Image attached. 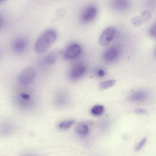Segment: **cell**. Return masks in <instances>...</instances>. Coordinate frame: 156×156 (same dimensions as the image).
Wrapping results in <instances>:
<instances>
[{"instance_id":"6da1fadb","label":"cell","mask_w":156,"mask_h":156,"mask_svg":"<svg viewBox=\"0 0 156 156\" xmlns=\"http://www.w3.org/2000/svg\"><path fill=\"white\" fill-rule=\"evenodd\" d=\"M57 34L53 30H49L43 33L37 40L34 44V49L38 54L45 51L55 41Z\"/></svg>"},{"instance_id":"7a4b0ae2","label":"cell","mask_w":156,"mask_h":156,"mask_svg":"<svg viewBox=\"0 0 156 156\" xmlns=\"http://www.w3.org/2000/svg\"><path fill=\"white\" fill-rule=\"evenodd\" d=\"M36 74L35 69L31 66L25 68L20 73L18 77L19 83L23 85L31 83L34 80Z\"/></svg>"},{"instance_id":"3957f363","label":"cell","mask_w":156,"mask_h":156,"mask_svg":"<svg viewBox=\"0 0 156 156\" xmlns=\"http://www.w3.org/2000/svg\"><path fill=\"white\" fill-rule=\"evenodd\" d=\"M97 13V9L96 6L89 5L82 10L80 15V20L83 23H88L94 19Z\"/></svg>"},{"instance_id":"277c9868","label":"cell","mask_w":156,"mask_h":156,"mask_svg":"<svg viewBox=\"0 0 156 156\" xmlns=\"http://www.w3.org/2000/svg\"><path fill=\"white\" fill-rule=\"evenodd\" d=\"M116 30L114 27H110L106 28L100 37L99 44L103 47L107 46L113 39Z\"/></svg>"},{"instance_id":"5b68a950","label":"cell","mask_w":156,"mask_h":156,"mask_svg":"<svg viewBox=\"0 0 156 156\" xmlns=\"http://www.w3.org/2000/svg\"><path fill=\"white\" fill-rule=\"evenodd\" d=\"M119 50L116 46H112L106 49L102 55L103 59L105 61L111 62L116 60L119 56Z\"/></svg>"},{"instance_id":"8992f818","label":"cell","mask_w":156,"mask_h":156,"mask_svg":"<svg viewBox=\"0 0 156 156\" xmlns=\"http://www.w3.org/2000/svg\"><path fill=\"white\" fill-rule=\"evenodd\" d=\"M86 67L82 63L75 64L71 69L69 73V76L73 79H77L81 77L84 73Z\"/></svg>"},{"instance_id":"52a82bcc","label":"cell","mask_w":156,"mask_h":156,"mask_svg":"<svg viewBox=\"0 0 156 156\" xmlns=\"http://www.w3.org/2000/svg\"><path fill=\"white\" fill-rule=\"evenodd\" d=\"M81 51V47L77 44H73L69 45L65 50L64 55L68 59H72L77 57Z\"/></svg>"},{"instance_id":"ba28073f","label":"cell","mask_w":156,"mask_h":156,"mask_svg":"<svg viewBox=\"0 0 156 156\" xmlns=\"http://www.w3.org/2000/svg\"><path fill=\"white\" fill-rule=\"evenodd\" d=\"M149 95L147 92L143 90L138 91L131 94L129 97L132 101L143 102L147 100Z\"/></svg>"},{"instance_id":"9c48e42d","label":"cell","mask_w":156,"mask_h":156,"mask_svg":"<svg viewBox=\"0 0 156 156\" xmlns=\"http://www.w3.org/2000/svg\"><path fill=\"white\" fill-rule=\"evenodd\" d=\"M26 40L23 37H18L13 41L12 47L15 51L20 53L23 52L27 47Z\"/></svg>"},{"instance_id":"30bf717a","label":"cell","mask_w":156,"mask_h":156,"mask_svg":"<svg viewBox=\"0 0 156 156\" xmlns=\"http://www.w3.org/2000/svg\"><path fill=\"white\" fill-rule=\"evenodd\" d=\"M62 51L59 49H55L49 52L46 56L45 61L48 64L54 63L62 54Z\"/></svg>"},{"instance_id":"8fae6325","label":"cell","mask_w":156,"mask_h":156,"mask_svg":"<svg viewBox=\"0 0 156 156\" xmlns=\"http://www.w3.org/2000/svg\"><path fill=\"white\" fill-rule=\"evenodd\" d=\"M76 133L81 136H87L89 132V128L87 125L83 122L77 124L75 128Z\"/></svg>"},{"instance_id":"7c38bea8","label":"cell","mask_w":156,"mask_h":156,"mask_svg":"<svg viewBox=\"0 0 156 156\" xmlns=\"http://www.w3.org/2000/svg\"><path fill=\"white\" fill-rule=\"evenodd\" d=\"M112 6L118 10H124L129 7V3L128 0H112Z\"/></svg>"},{"instance_id":"4fadbf2b","label":"cell","mask_w":156,"mask_h":156,"mask_svg":"<svg viewBox=\"0 0 156 156\" xmlns=\"http://www.w3.org/2000/svg\"><path fill=\"white\" fill-rule=\"evenodd\" d=\"M69 100L67 96L62 94L57 95L54 99L55 104L59 107L64 106L67 105Z\"/></svg>"},{"instance_id":"5bb4252c","label":"cell","mask_w":156,"mask_h":156,"mask_svg":"<svg viewBox=\"0 0 156 156\" xmlns=\"http://www.w3.org/2000/svg\"><path fill=\"white\" fill-rule=\"evenodd\" d=\"M116 82V80L114 79L103 81L99 84L98 88L100 90H103L113 86L115 84Z\"/></svg>"},{"instance_id":"9a60e30c","label":"cell","mask_w":156,"mask_h":156,"mask_svg":"<svg viewBox=\"0 0 156 156\" xmlns=\"http://www.w3.org/2000/svg\"><path fill=\"white\" fill-rule=\"evenodd\" d=\"M75 122L73 120H67L62 121L58 124V128L62 130H65L70 128Z\"/></svg>"},{"instance_id":"2e32d148","label":"cell","mask_w":156,"mask_h":156,"mask_svg":"<svg viewBox=\"0 0 156 156\" xmlns=\"http://www.w3.org/2000/svg\"><path fill=\"white\" fill-rule=\"evenodd\" d=\"M104 108L101 105H96L93 106L90 109L91 113L95 116L101 115L104 112Z\"/></svg>"},{"instance_id":"e0dca14e","label":"cell","mask_w":156,"mask_h":156,"mask_svg":"<svg viewBox=\"0 0 156 156\" xmlns=\"http://www.w3.org/2000/svg\"><path fill=\"white\" fill-rule=\"evenodd\" d=\"M13 127L10 123H6L0 127V134L4 135L8 134L12 131Z\"/></svg>"},{"instance_id":"ac0fdd59","label":"cell","mask_w":156,"mask_h":156,"mask_svg":"<svg viewBox=\"0 0 156 156\" xmlns=\"http://www.w3.org/2000/svg\"><path fill=\"white\" fill-rule=\"evenodd\" d=\"M147 141V138L146 137L144 138L141 140L136 147L135 148V151H139L140 150L145 144Z\"/></svg>"},{"instance_id":"d6986e66","label":"cell","mask_w":156,"mask_h":156,"mask_svg":"<svg viewBox=\"0 0 156 156\" xmlns=\"http://www.w3.org/2000/svg\"><path fill=\"white\" fill-rule=\"evenodd\" d=\"M149 34L153 38L156 37V24H153L150 28L149 31Z\"/></svg>"},{"instance_id":"ffe728a7","label":"cell","mask_w":156,"mask_h":156,"mask_svg":"<svg viewBox=\"0 0 156 156\" xmlns=\"http://www.w3.org/2000/svg\"><path fill=\"white\" fill-rule=\"evenodd\" d=\"M140 18H134L133 21V24L136 26H139L141 24L142 21H141Z\"/></svg>"},{"instance_id":"44dd1931","label":"cell","mask_w":156,"mask_h":156,"mask_svg":"<svg viewBox=\"0 0 156 156\" xmlns=\"http://www.w3.org/2000/svg\"><path fill=\"white\" fill-rule=\"evenodd\" d=\"M135 112L138 114H144L147 113V111L144 109L137 108L135 110Z\"/></svg>"},{"instance_id":"7402d4cb","label":"cell","mask_w":156,"mask_h":156,"mask_svg":"<svg viewBox=\"0 0 156 156\" xmlns=\"http://www.w3.org/2000/svg\"><path fill=\"white\" fill-rule=\"evenodd\" d=\"M97 74L100 76L103 77L105 75V72L104 70L103 69H99L97 71Z\"/></svg>"},{"instance_id":"603a6c76","label":"cell","mask_w":156,"mask_h":156,"mask_svg":"<svg viewBox=\"0 0 156 156\" xmlns=\"http://www.w3.org/2000/svg\"><path fill=\"white\" fill-rule=\"evenodd\" d=\"M2 0H0V2L1 1H2Z\"/></svg>"}]
</instances>
